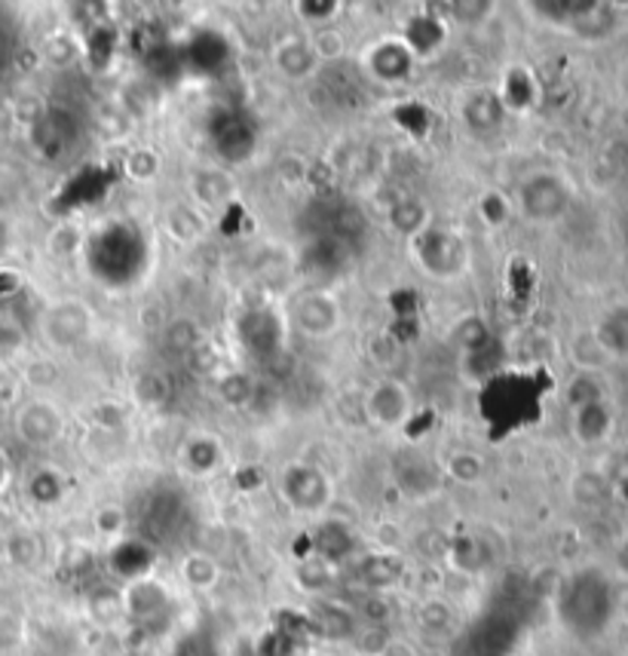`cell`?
<instances>
[{
  "label": "cell",
  "mask_w": 628,
  "mask_h": 656,
  "mask_svg": "<svg viewBox=\"0 0 628 656\" xmlns=\"http://www.w3.org/2000/svg\"><path fill=\"white\" fill-rule=\"evenodd\" d=\"M273 65L288 80H310L319 71V59L307 37H285L283 44H276Z\"/></svg>",
  "instance_id": "9c48e42d"
},
{
  "label": "cell",
  "mask_w": 628,
  "mask_h": 656,
  "mask_svg": "<svg viewBox=\"0 0 628 656\" xmlns=\"http://www.w3.org/2000/svg\"><path fill=\"white\" fill-rule=\"evenodd\" d=\"M570 356H573V362L580 365L582 372H595V375H597V368H604V365L611 362L607 350L597 344L595 331L577 335V338H573V344H570Z\"/></svg>",
  "instance_id": "f546056e"
},
{
  "label": "cell",
  "mask_w": 628,
  "mask_h": 656,
  "mask_svg": "<svg viewBox=\"0 0 628 656\" xmlns=\"http://www.w3.org/2000/svg\"><path fill=\"white\" fill-rule=\"evenodd\" d=\"M445 472L454 479L457 484H482L487 476V464L482 460V454L475 452H454L448 457V464H445Z\"/></svg>",
  "instance_id": "484cf974"
},
{
  "label": "cell",
  "mask_w": 628,
  "mask_h": 656,
  "mask_svg": "<svg viewBox=\"0 0 628 656\" xmlns=\"http://www.w3.org/2000/svg\"><path fill=\"white\" fill-rule=\"evenodd\" d=\"M80 246H83V231H80L78 224H59V227L49 234V251H52L56 258H68V255H74Z\"/></svg>",
  "instance_id": "f35d334b"
},
{
  "label": "cell",
  "mask_w": 628,
  "mask_h": 656,
  "mask_svg": "<svg viewBox=\"0 0 628 656\" xmlns=\"http://www.w3.org/2000/svg\"><path fill=\"white\" fill-rule=\"evenodd\" d=\"M203 341V328L197 326L193 319H188V316L173 319V323L166 326V331H163V344L169 347V350H175V353H185V356H188L190 350H197Z\"/></svg>",
  "instance_id": "4316f807"
},
{
  "label": "cell",
  "mask_w": 628,
  "mask_h": 656,
  "mask_svg": "<svg viewBox=\"0 0 628 656\" xmlns=\"http://www.w3.org/2000/svg\"><path fill=\"white\" fill-rule=\"evenodd\" d=\"M380 656H417V651L411 647L408 641L402 639H390V644L383 647V654Z\"/></svg>",
  "instance_id": "f6af8a7d"
},
{
  "label": "cell",
  "mask_w": 628,
  "mask_h": 656,
  "mask_svg": "<svg viewBox=\"0 0 628 656\" xmlns=\"http://www.w3.org/2000/svg\"><path fill=\"white\" fill-rule=\"evenodd\" d=\"M298 583L307 593L322 595L334 583V564H329L325 559L313 555L310 562H304L298 567Z\"/></svg>",
  "instance_id": "4dcf8cb0"
},
{
  "label": "cell",
  "mask_w": 628,
  "mask_h": 656,
  "mask_svg": "<svg viewBox=\"0 0 628 656\" xmlns=\"http://www.w3.org/2000/svg\"><path fill=\"white\" fill-rule=\"evenodd\" d=\"M344 7L334 3V0H298L295 3V13H298L300 22L307 25H316V28H325V25H334V19Z\"/></svg>",
  "instance_id": "d6a6232c"
},
{
  "label": "cell",
  "mask_w": 628,
  "mask_h": 656,
  "mask_svg": "<svg viewBox=\"0 0 628 656\" xmlns=\"http://www.w3.org/2000/svg\"><path fill=\"white\" fill-rule=\"evenodd\" d=\"M611 430L613 411L611 406H607V399L573 411V436H577V442H582V445H601L604 438L611 436Z\"/></svg>",
  "instance_id": "2e32d148"
},
{
  "label": "cell",
  "mask_w": 628,
  "mask_h": 656,
  "mask_svg": "<svg viewBox=\"0 0 628 656\" xmlns=\"http://www.w3.org/2000/svg\"><path fill=\"white\" fill-rule=\"evenodd\" d=\"M570 209V188L561 175L534 173L521 181L519 212L534 224H552L565 219Z\"/></svg>",
  "instance_id": "7a4b0ae2"
},
{
  "label": "cell",
  "mask_w": 628,
  "mask_h": 656,
  "mask_svg": "<svg viewBox=\"0 0 628 656\" xmlns=\"http://www.w3.org/2000/svg\"><path fill=\"white\" fill-rule=\"evenodd\" d=\"M502 114H506V108H502L497 93H475L463 102V120H466L472 132H490V129H497Z\"/></svg>",
  "instance_id": "ffe728a7"
},
{
  "label": "cell",
  "mask_w": 628,
  "mask_h": 656,
  "mask_svg": "<svg viewBox=\"0 0 628 656\" xmlns=\"http://www.w3.org/2000/svg\"><path fill=\"white\" fill-rule=\"evenodd\" d=\"M59 365L52 360H34L28 368H25V380L32 384V387H52L56 380H59Z\"/></svg>",
  "instance_id": "ab89813d"
},
{
  "label": "cell",
  "mask_w": 628,
  "mask_h": 656,
  "mask_svg": "<svg viewBox=\"0 0 628 656\" xmlns=\"http://www.w3.org/2000/svg\"><path fill=\"white\" fill-rule=\"evenodd\" d=\"M451 341H454L463 353H482L487 344H490V326H487L482 316H463L457 319L454 328H451Z\"/></svg>",
  "instance_id": "cb8c5ba5"
},
{
  "label": "cell",
  "mask_w": 628,
  "mask_h": 656,
  "mask_svg": "<svg viewBox=\"0 0 628 656\" xmlns=\"http://www.w3.org/2000/svg\"><path fill=\"white\" fill-rule=\"evenodd\" d=\"M512 215V200L502 190H485L478 200V219L485 221L487 227H502Z\"/></svg>",
  "instance_id": "836d02e7"
},
{
  "label": "cell",
  "mask_w": 628,
  "mask_h": 656,
  "mask_svg": "<svg viewBox=\"0 0 628 656\" xmlns=\"http://www.w3.org/2000/svg\"><path fill=\"white\" fill-rule=\"evenodd\" d=\"M40 331L56 350H71L93 335V313L86 311V304H80V301H59V304L44 311Z\"/></svg>",
  "instance_id": "277c9868"
},
{
  "label": "cell",
  "mask_w": 628,
  "mask_h": 656,
  "mask_svg": "<svg viewBox=\"0 0 628 656\" xmlns=\"http://www.w3.org/2000/svg\"><path fill=\"white\" fill-rule=\"evenodd\" d=\"M178 577L190 593H212L221 583V564L209 552H188L178 562Z\"/></svg>",
  "instance_id": "9a60e30c"
},
{
  "label": "cell",
  "mask_w": 628,
  "mask_h": 656,
  "mask_svg": "<svg viewBox=\"0 0 628 656\" xmlns=\"http://www.w3.org/2000/svg\"><path fill=\"white\" fill-rule=\"evenodd\" d=\"M619 28V10L611 3H589V10L582 13L567 32H573L582 40H607Z\"/></svg>",
  "instance_id": "ac0fdd59"
},
{
  "label": "cell",
  "mask_w": 628,
  "mask_h": 656,
  "mask_svg": "<svg viewBox=\"0 0 628 656\" xmlns=\"http://www.w3.org/2000/svg\"><path fill=\"white\" fill-rule=\"evenodd\" d=\"M597 344L607 350V356H628V304H616L601 316L595 326Z\"/></svg>",
  "instance_id": "e0dca14e"
},
{
  "label": "cell",
  "mask_w": 628,
  "mask_h": 656,
  "mask_svg": "<svg viewBox=\"0 0 628 656\" xmlns=\"http://www.w3.org/2000/svg\"><path fill=\"white\" fill-rule=\"evenodd\" d=\"M362 406H365V418L383 430H395L408 421L411 411H414V396L411 390L395 380V377H380L371 390L362 396Z\"/></svg>",
  "instance_id": "5b68a950"
},
{
  "label": "cell",
  "mask_w": 628,
  "mask_h": 656,
  "mask_svg": "<svg viewBox=\"0 0 628 656\" xmlns=\"http://www.w3.org/2000/svg\"><path fill=\"white\" fill-rule=\"evenodd\" d=\"M16 436L32 445V448H47V445H56L64 433V414L59 408L47 402V399H34V402H25V406L16 411Z\"/></svg>",
  "instance_id": "52a82bcc"
},
{
  "label": "cell",
  "mask_w": 628,
  "mask_h": 656,
  "mask_svg": "<svg viewBox=\"0 0 628 656\" xmlns=\"http://www.w3.org/2000/svg\"><path fill=\"white\" fill-rule=\"evenodd\" d=\"M613 562H616V574L628 579V534L616 543V559Z\"/></svg>",
  "instance_id": "ee69618b"
},
{
  "label": "cell",
  "mask_w": 628,
  "mask_h": 656,
  "mask_svg": "<svg viewBox=\"0 0 628 656\" xmlns=\"http://www.w3.org/2000/svg\"><path fill=\"white\" fill-rule=\"evenodd\" d=\"M604 166H611L613 173L628 169V139H616L604 148Z\"/></svg>",
  "instance_id": "b9f144b4"
},
{
  "label": "cell",
  "mask_w": 628,
  "mask_h": 656,
  "mask_svg": "<svg viewBox=\"0 0 628 656\" xmlns=\"http://www.w3.org/2000/svg\"><path fill=\"white\" fill-rule=\"evenodd\" d=\"M411 243H414V251L420 258V267L429 277H439V280H451L457 273H463V267L470 261L466 243L451 231H441V227H429Z\"/></svg>",
  "instance_id": "3957f363"
},
{
  "label": "cell",
  "mask_w": 628,
  "mask_h": 656,
  "mask_svg": "<svg viewBox=\"0 0 628 656\" xmlns=\"http://www.w3.org/2000/svg\"><path fill=\"white\" fill-rule=\"evenodd\" d=\"M283 501L300 516H319L331 506V479L313 464H288L280 476Z\"/></svg>",
  "instance_id": "6da1fadb"
},
{
  "label": "cell",
  "mask_w": 628,
  "mask_h": 656,
  "mask_svg": "<svg viewBox=\"0 0 628 656\" xmlns=\"http://www.w3.org/2000/svg\"><path fill=\"white\" fill-rule=\"evenodd\" d=\"M405 574V564L395 552H375V555H365L359 562L356 577L362 583V593H387L393 589L395 583Z\"/></svg>",
  "instance_id": "30bf717a"
},
{
  "label": "cell",
  "mask_w": 628,
  "mask_h": 656,
  "mask_svg": "<svg viewBox=\"0 0 628 656\" xmlns=\"http://www.w3.org/2000/svg\"><path fill=\"white\" fill-rule=\"evenodd\" d=\"M95 531L102 534V537H110V540H117V537H123L126 531V513L120 506H114V503H105V506H98L93 516Z\"/></svg>",
  "instance_id": "74e56055"
},
{
  "label": "cell",
  "mask_w": 628,
  "mask_h": 656,
  "mask_svg": "<svg viewBox=\"0 0 628 656\" xmlns=\"http://www.w3.org/2000/svg\"><path fill=\"white\" fill-rule=\"evenodd\" d=\"M457 613L451 608V601H445L439 595H429L420 601V608H417V623L424 632L429 635H445V632H451L454 629Z\"/></svg>",
  "instance_id": "603a6c76"
},
{
  "label": "cell",
  "mask_w": 628,
  "mask_h": 656,
  "mask_svg": "<svg viewBox=\"0 0 628 656\" xmlns=\"http://www.w3.org/2000/svg\"><path fill=\"white\" fill-rule=\"evenodd\" d=\"M163 227H166V234L173 236L175 243H181V246H193V243H200L209 231V221L203 219V212L197 209V206L190 203H175L166 215H163Z\"/></svg>",
  "instance_id": "5bb4252c"
},
{
  "label": "cell",
  "mask_w": 628,
  "mask_h": 656,
  "mask_svg": "<svg viewBox=\"0 0 628 656\" xmlns=\"http://www.w3.org/2000/svg\"><path fill=\"white\" fill-rule=\"evenodd\" d=\"M178 460H181V467H185V472H190V476H212V472L221 467V460H224V448H221L218 438L190 436L188 442L181 445Z\"/></svg>",
  "instance_id": "4fadbf2b"
},
{
  "label": "cell",
  "mask_w": 628,
  "mask_h": 656,
  "mask_svg": "<svg viewBox=\"0 0 628 656\" xmlns=\"http://www.w3.org/2000/svg\"><path fill=\"white\" fill-rule=\"evenodd\" d=\"M28 494H32V501L40 503V506H52V503H59L64 494L62 476H56L52 469H40V472H34V479L28 482Z\"/></svg>",
  "instance_id": "1f68e13d"
},
{
  "label": "cell",
  "mask_w": 628,
  "mask_h": 656,
  "mask_svg": "<svg viewBox=\"0 0 628 656\" xmlns=\"http://www.w3.org/2000/svg\"><path fill=\"white\" fill-rule=\"evenodd\" d=\"M7 482V460H3V454H0V488Z\"/></svg>",
  "instance_id": "bcb514c9"
},
{
  "label": "cell",
  "mask_w": 628,
  "mask_h": 656,
  "mask_svg": "<svg viewBox=\"0 0 628 656\" xmlns=\"http://www.w3.org/2000/svg\"><path fill=\"white\" fill-rule=\"evenodd\" d=\"M292 319H295V328L304 338L322 341L341 328V304H337V297H331L322 289L304 292L292 307Z\"/></svg>",
  "instance_id": "8992f818"
},
{
  "label": "cell",
  "mask_w": 628,
  "mask_h": 656,
  "mask_svg": "<svg viewBox=\"0 0 628 656\" xmlns=\"http://www.w3.org/2000/svg\"><path fill=\"white\" fill-rule=\"evenodd\" d=\"M3 555L19 571H34L44 562V540L34 531H13L3 543Z\"/></svg>",
  "instance_id": "44dd1931"
},
{
  "label": "cell",
  "mask_w": 628,
  "mask_h": 656,
  "mask_svg": "<svg viewBox=\"0 0 628 656\" xmlns=\"http://www.w3.org/2000/svg\"><path fill=\"white\" fill-rule=\"evenodd\" d=\"M570 494H573V501L582 503V506H595V503L604 501L607 482H604V476H597V472H580V476L570 482Z\"/></svg>",
  "instance_id": "e575fe53"
},
{
  "label": "cell",
  "mask_w": 628,
  "mask_h": 656,
  "mask_svg": "<svg viewBox=\"0 0 628 656\" xmlns=\"http://www.w3.org/2000/svg\"><path fill=\"white\" fill-rule=\"evenodd\" d=\"M626 203H628V194H626Z\"/></svg>",
  "instance_id": "7dc6e473"
},
{
  "label": "cell",
  "mask_w": 628,
  "mask_h": 656,
  "mask_svg": "<svg viewBox=\"0 0 628 656\" xmlns=\"http://www.w3.org/2000/svg\"><path fill=\"white\" fill-rule=\"evenodd\" d=\"M565 399H567V406L573 408V411H577V408L595 406V402H604V387H601V377H597L595 372H580V375L567 384Z\"/></svg>",
  "instance_id": "f1b7e54d"
},
{
  "label": "cell",
  "mask_w": 628,
  "mask_h": 656,
  "mask_svg": "<svg viewBox=\"0 0 628 656\" xmlns=\"http://www.w3.org/2000/svg\"><path fill=\"white\" fill-rule=\"evenodd\" d=\"M368 68L377 80L383 83H402V80L411 78L414 71V52L408 49L405 40L399 37H390L383 44H377L371 52H368Z\"/></svg>",
  "instance_id": "ba28073f"
},
{
  "label": "cell",
  "mask_w": 628,
  "mask_h": 656,
  "mask_svg": "<svg viewBox=\"0 0 628 656\" xmlns=\"http://www.w3.org/2000/svg\"><path fill=\"white\" fill-rule=\"evenodd\" d=\"M365 356L368 362L380 368V372H390L395 368L402 356H405V344H402V338L395 335L393 328H383V331H375L368 341H365Z\"/></svg>",
  "instance_id": "7402d4cb"
},
{
  "label": "cell",
  "mask_w": 628,
  "mask_h": 656,
  "mask_svg": "<svg viewBox=\"0 0 628 656\" xmlns=\"http://www.w3.org/2000/svg\"><path fill=\"white\" fill-rule=\"evenodd\" d=\"M310 47H313L319 65H331L337 59H344L346 52V37L337 25H325V28H313V34L307 37Z\"/></svg>",
  "instance_id": "83f0119b"
},
{
  "label": "cell",
  "mask_w": 628,
  "mask_h": 656,
  "mask_svg": "<svg viewBox=\"0 0 628 656\" xmlns=\"http://www.w3.org/2000/svg\"><path fill=\"white\" fill-rule=\"evenodd\" d=\"M126 173L135 181H154L159 175V156L151 148H135L132 154L126 156Z\"/></svg>",
  "instance_id": "8d00e7d4"
},
{
  "label": "cell",
  "mask_w": 628,
  "mask_h": 656,
  "mask_svg": "<svg viewBox=\"0 0 628 656\" xmlns=\"http://www.w3.org/2000/svg\"><path fill=\"white\" fill-rule=\"evenodd\" d=\"M383 219H387V224L393 227L395 234L405 236V239H417L424 231L433 227L429 224V209H426L420 197H399V200L387 206Z\"/></svg>",
  "instance_id": "7c38bea8"
},
{
  "label": "cell",
  "mask_w": 628,
  "mask_h": 656,
  "mask_svg": "<svg viewBox=\"0 0 628 656\" xmlns=\"http://www.w3.org/2000/svg\"><path fill=\"white\" fill-rule=\"evenodd\" d=\"M313 623L319 625V632L325 635V639H341V641H353L356 635V629H359V620H356V613L349 605L344 601H331V598H316L313 608Z\"/></svg>",
  "instance_id": "8fae6325"
},
{
  "label": "cell",
  "mask_w": 628,
  "mask_h": 656,
  "mask_svg": "<svg viewBox=\"0 0 628 656\" xmlns=\"http://www.w3.org/2000/svg\"><path fill=\"white\" fill-rule=\"evenodd\" d=\"M215 390H218L221 402H227L230 408H249L254 402L258 384L246 372H227L218 377Z\"/></svg>",
  "instance_id": "d4e9b609"
},
{
  "label": "cell",
  "mask_w": 628,
  "mask_h": 656,
  "mask_svg": "<svg viewBox=\"0 0 628 656\" xmlns=\"http://www.w3.org/2000/svg\"><path fill=\"white\" fill-rule=\"evenodd\" d=\"M193 188V200L197 206H205V209H221L234 197V178L224 173V169H205V173L193 175L190 181Z\"/></svg>",
  "instance_id": "d6986e66"
},
{
  "label": "cell",
  "mask_w": 628,
  "mask_h": 656,
  "mask_svg": "<svg viewBox=\"0 0 628 656\" xmlns=\"http://www.w3.org/2000/svg\"><path fill=\"white\" fill-rule=\"evenodd\" d=\"M19 347H22V338H19L16 328L0 326V360H10V356H16Z\"/></svg>",
  "instance_id": "7bdbcfd3"
},
{
  "label": "cell",
  "mask_w": 628,
  "mask_h": 656,
  "mask_svg": "<svg viewBox=\"0 0 628 656\" xmlns=\"http://www.w3.org/2000/svg\"><path fill=\"white\" fill-rule=\"evenodd\" d=\"M25 644V620L16 610L0 608V654H13Z\"/></svg>",
  "instance_id": "d590c367"
},
{
  "label": "cell",
  "mask_w": 628,
  "mask_h": 656,
  "mask_svg": "<svg viewBox=\"0 0 628 656\" xmlns=\"http://www.w3.org/2000/svg\"><path fill=\"white\" fill-rule=\"evenodd\" d=\"M135 396L142 399L144 406H157L159 399L166 396V384H163V377L154 375V372L139 377V384H135Z\"/></svg>",
  "instance_id": "60d3db41"
}]
</instances>
